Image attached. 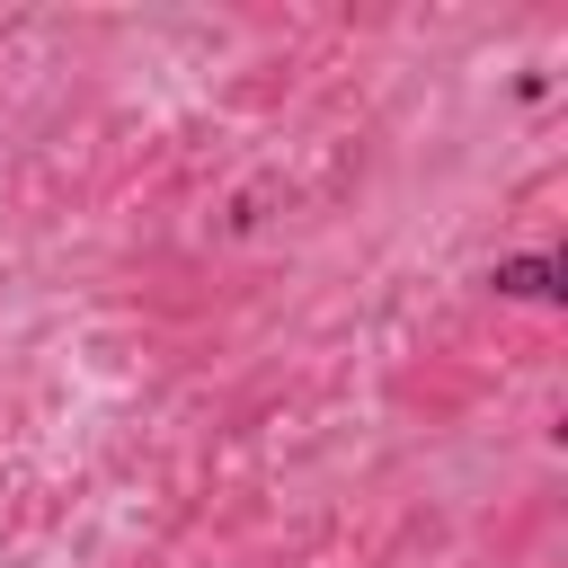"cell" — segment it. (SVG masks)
I'll return each mask as SVG.
<instances>
[{"instance_id": "6da1fadb", "label": "cell", "mask_w": 568, "mask_h": 568, "mask_svg": "<svg viewBox=\"0 0 568 568\" xmlns=\"http://www.w3.org/2000/svg\"><path fill=\"white\" fill-rule=\"evenodd\" d=\"M488 284H497L506 302H559V293H568V266H559V248H532V257H497Z\"/></svg>"}]
</instances>
